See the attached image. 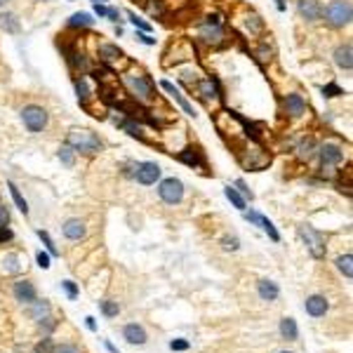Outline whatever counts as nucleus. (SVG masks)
<instances>
[{
	"instance_id": "nucleus-29",
	"label": "nucleus",
	"mask_w": 353,
	"mask_h": 353,
	"mask_svg": "<svg viewBox=\"0 0 353 353\" xmlns=\"http://www.w3.org/2000/svg\"><path fill=\"white\" fill-rule=\"evenodd\" d=\"M7 186H10V193H12V198H14V203H17V207H19L21 212H24V214H28V203H26V198L21 196V191L17 189V184H7Z\"/></svg>"
},
{
	"instance_id": "nucleus-36",
	"label": "nucleus",
	"mask_w": 353,
	"mask_h": 353,
	"mask_svg": "<svg viewBox=\"0 0 353 353\" xmlns=\"http://www.w3.org/2000/svg\"><path fill=\"white\" fill-rule=\"evenodd\" d=\"M33 353H55V341L50 339V337H45L42 341H38V346H35Z\"/></svg>"
},
{
	"instance_id": "nucleus-9",
	"label": "nucleus",
	"mask_w": 353,
	"mask_h": 353,
	"mask_svg": "<svg viewBox=\"0 0 353 353\" xmlns=\"http://www.w3.org/2000/svg\"><path fill=\"white\" fill-rule=\"evenodd\" d=\"M283 106H285V113L290 118H301L306 113V102L301 95H287L285 99H283Z\"/></svg>"
},
{
	"instance_id": "nucleus-52",
	"label": "nucleus",
	"mask_w": 353,
	"mask_h": 353,
	"mask_svg": "<svg viewBox=\"0 0 353 353\" xmlns=\"http://www.w3.org/2000/svg\"><path fill=\"white\" fill-rule=\"evenodd\" d=\"M245 219H247L250 224H259V222H261V214H257V212H245Z\"/></svg>"
},
{
	"instance_id": "nucleus-8",
	"label": "nucleus",
	"mask_w": 353,
	"mask_h": 353,
	"mask_svg": "<svg viewBox=\"0 0 353 353\" xmlns=\"http://www.w3.org/2000/svg\"><path fill=\"white\" fill-rule=\"evenodd\" d=\"M135 176L137 182L144 184V186H151V184L158 182V176H160V167H158L156 163H139L135 167Z\"/></svg>"
},
{
	"instance_id": "nucleus-32",
	"label": "nucleus",
	"mask_w": 353,
	"mask_h": 353,
	"mask_svg": "<svg viewBox=\"0 0 353 353\" xmlns=\"http://www.w3.org/2000/svg\"><path fill=\"white\" fill-rule=\"evenodd\" d=\"M120 127L125 129V132H127L129 137H137V139H144V132H142V127H139V125H137L135 120H122V122H120Z\"/></svg>"
},
{
	"instance_id": "nucleus-20",
	"label": "nucleus",
	"mask_w": 353,
	"mask_h": 353,
	"mask_svg": "<svg viewBox=\"0 0 353 353\" xmlns=\"http://www.w3.org/2000/svg\"><path fill=\"white\" fill-rule=\"evenodd\" d=\"M259 297L264 299V301H276L278 299V294H280V290H278V285L273 283V280H259Z\"/></svg>"
},
{
	"instance_id": "nucleus-15",
	"label": "nucleus",
	"mask_w": 353,
	"mask_h": 353,
	"mask_svg": "<svg viewBox=\"0 0 353 353\" xmlns=\"http://www.w3.org/2000/svg\"><path fill=\"white\" fill-rule=\"evenodd\" d=\"M334 61H337V66H339V68L351 71V68H353V48H351V42L337 48V52H334Z\"/></svg>"
},
{
	"instance_id": "nucleus-26",
	"label": "nucleus",
	"mask_w": 353,
	"mask_h": 353,
	"mask_svg": "<svg viewBox=\"0 0 353 353\" xmlns=\"http://www.w3.org/2000/svg\"><path fill=\"white\" fill-rule=\"evenodd\" d=\"M144 7L149 10L151 17H165V3L163 0H144Z\"/></svg>"
},
{
	"instance_id": "nucleus-40",
	"label": "nucleus",
	"mask_w": 353,
	"mask_h": 353,
	"mask_svg": "<svg viewBox=\"0 0 353 353\" xmlns=\"http://www.w3.org/2000/svg\"><path fill=\"white\" fill-rule=\"evenodd\" d=\"M222 245H224V250H229V252H236L238 247H240V240H238L236 236H226L224 240H222Z\"/></svg>"
},
{
	"instance_id": "nucleus-21",
	"label": "nucleus",
	"mask_w": 353,
	"mask_h": 353,
	"mask_svg": "<svg viewBox=\"0 0 353 353\" xmlns=\"http://www.w3.org/2000/svg\"><path fill=\"white\" fill-rule=\"evenodd\" d=\"M280 334L285 337V339L294 341L299 337V330H297V323H294V318H283L280 320Z\"/></svg>"
},
{
	"instance_id": "nucleus-17",
	"label": "nucleus",
	"mask_w": 353,
	"mask_h": 353,
	"mask_svg": "<svg viewBox=\"0 0 353 353\" xmlns=\"http://www.w3.org/2000/svg\"><path fill=\"white\" fill-rule=\"evenodd\" d=\"M198 92L203 95V99H214V97H222V90H219V82L214 80V78H205V80H200L198 82Z\"/></svg>"
},
{
	"instance_id": "nucleus-56",
	"label": "nucleus",
	"mask_w": 353,
	"mask_h": 353,
	"mask_svg": "<svg viewBox=\"0 0 353 353\" xmlns=\"http://www.w3.org/2000/svg\"><path fill=\"white\" fill-rule=\"evenodd\" d=\"M276 3H278V10H280V12H285V3H283V0H276Z\"/></svg>"
},
{
	"instance_id": "nucleus-16",
	"label": "nucleus",
	"mask_w": 353,
	"mask_h": 353,
	"mask_svg": "<svg viewBox=\"0 0 353 353\" xmlns=\"http://www.w3.org/2000/svg\"><path fill=\"white\" fill-rule=\"evenodd\" d=\"M200 38H203V42H207V45H222L224 42V28L219 26H212V24H207V26L200 31Z\"/></svg>"
},
{
	"instance_id": "nucleus-30",
	"label": "nucleus",
	"mask_w": 353,
	"mask_h": 353,
	"mask_svg": "<svg viewBox=\"0 0 353 353\" xmlns=\"http://www.w3.org/2000/svg\"><path fill=\"white\" fill-rule=\"evenodd\" d=\"M351 264H353V257H351V254H344V257L337 259V269H339V271L344 273L348 280L353 278V266H351Z\"/></svg>"
},
{
	"instance_id": "nucleus-27",
	"label": "nucleus",
	"mask_w": 353,
	"mask_h": 353,
	"mask_svg": "<svg viewBox=\"0 0 353 353\" xmlns=\"http://www.w3.org/2000/svg\"><path fill=\"white\" fill-rule=\"evenodd\" d=\"M75 92H78V102L82 104V106H87V102L92 99V92H90V87H87V82L82 80H75Z\"/></svg>"
},
{
	"instance_id": "nucleus-34",
	"label": "nucleus",
	"mask_w": 353,
	"mask_h": 353,
	"mask_svg": "<svg viewBox=\"0 0 353 353\" xmlns=\"http://www.w3.org/2000/svg\"><path fill=\"white\" fill-rule=\"evenodd\" d=\"M259 224H261V229H264V231L269 233V238H271V240H276V243H278V240H280V233L276 231V226H273V222H271V219L261 217V222H259Z\"/></svg>"
},
{
	"instance_id": "nucleus-46",
	"label": "nucleus",
	"mask_w": 353,
	"mask_h": 353,
	"mask_svg": "<svg viewBox=\"0 0 353 353\" xmlns=\"http://www.w3.org/2000/svg\"><path fill=\"white\" fill-rule=\"evenodd\" d=\"M10 224V210H7L5 205L0 203V229H3V226H7Z\"/></svg>"
},
{
	"instance_id": "nucleus-3",
	"label": "nucleus",
	"mask_w": 353,
	"mask_h": 353,
	"mask_svg": "<svg viewBox=\"0 0 353 353\" xmlns=\"http://www.w3.org/2000/svg\"><path fill=\"white\" fill-rule=\"evenodd\" d=\"M122 82L129 87V92L139 99V102H151L156 97V85L149 75H125Z\"/></svg>"
},
{
	"instance_id": "nucleus-22",
	"label": "nucleus",
	"mask_w": 353,
	"mask_h": 353,
	"mask_svg": "<svg viewBox=\"0 0 353 353\" xmlns=\"http://www.w3.org/2000/svg\"><path fill=\"white\" fill-rule=\"evenodd\" d=\"M179 160L186 165H191V167H196V165H203V156H200V151L198 149H186L179 153Z\"/></svg>"
},
{
	"instance_id": "nucleus-50",
	"label": "nucleus",
	"mask_w": 353,
	"mask_h": 353,
	"mask_svg": "<svg viewBox=\"0 0 353 353\" xmlns=\"http://www.w3.org/2000/svg\"><path fill=\"white\" fill-rule=\"evenodd\" d=\"M170 348H172V351H186V348H189V341L176 339V341H172V344H170Z\"/></svg>"
},
{
	"instance_id": "nucleus-4",
	"label": "nucleus",
	"mask_w": 353,
	"mask_h": 353,
	"mask_svg": "<svg viewBox=\"0 0 353 353\" xmlns=\"http://www.w3.org/2000/svg\"><path fill=\"white\" fill-rule=\"evenodd\" d=\"M21 120H24V125L28 127V132H42L45 125H48V120H50V116L42 106L31 104V106H24V109H21Z\"/></svg>"
},
{
	"instance_id": "nucleus-57",
	"label": "nucleus",
	"mask_w": 353,
	"mask_h": 353,
	"mask_svg": "<svg viewBox=\"0 0 353 353\" xmlns=\"http://www.w3.org/2000/svg\"><path fill=\"white\" fill-rule=\"evenodd\" d=\"M5 3H7V0H0V7H3V5H5Z\"/></svg>"
},
{
	"instance_id": "nucleus-45",
	"label": "nucleus",
	"mask_w": 353,
	"mask_h": 353,
	"mask_svg": "<svg viewBox=\"0 0 353 353\" xmlns=\"http://www.w3.org/2000/svg\"><path fill=\"white\" fill-rule=\"evenodd\" d=\"M38 320H40V330L45 327L48 332H52V330H55V325H57V323H55L52 318H50V316H42V318H38Z\"/></svg>"
},
{
	"instance_id": "nucleus-12",
	"label": "nucleus",
	"mask_w": 353,
	"mask_h": 353,
	"mask_svg": "<svg viewBox=\"0 0 353 353\" xmlns=\"http://www.w3.org/2000/svg\"><path fill=\"white\" fill-rule=\"evenodd\" d=\"M297 7H299V14L306 21H318L320 14H323V7H320L318 0H299Z\"/></svg>"
},
{
	"instance_id": "nucleus-37",
	"label": "nucleus",
	"mask_w": 353,
	"mask_h": 353,
	"mask_svg": "<svg viewBox=\"0 0 353 353\" xmlns=\"http://www.w3.org/2000/svg\"><path fill=\"white\" fill-rule=\"evenodd\" d=\"M127 17H129V21H132V24L139 28V31H144V33H149V31H151V24H146L144 19H139L135 12H127Z\"/></svg>"
},
{
	"instance_id": "nucleus-18",
	"label": "nucleus",
	"mask_w": 353,
	"mask_h": 353,
	"mask_svg": "<svg viewBox=\"0 0 353 353\" xmlns=\"http://www.w3.org/2000/svg\"><path fill=\"white\" fill-rule=\"evenodd\" d=\"M160 87H163L165 92H170V95L174 97L176 102H179V106H182V109H184V113H186V116H193V118H196V109H193V106H191V104L186 102V99H184L182 95H179V90H176L170 80H163V82H160Z\"/></svg>"
},
{
	"instance_id": "nucleus-2",
	"label": "nucleus",
	"mask_w": 353,
	"mask_h": 353,
	"mask_svg": "<svg viewBox=\"0 0 353 353\" xmlns=\"http://www.w3.org/2000/svg\"><path fill=\"white\" fill-rule=\"evenodd\" d=\"M351 3L348 0H332L330 5L325 7V21L334 28H344L351 24Z\"/></svg>"
},
{
	"instance_id": "nucleus-58",
	"label": "nucleus",
	"mask_w": 353,
	"mask_h": 353,
	"mask_svg": "<svg viewBox=\"0 0 353 353\" xmlns=\"http://www.w3.org/2000/svg\"><path fill=\"white\" fill-rule=\"evenodd\" d=\"M280 353H292V351H280Z\"/></svg>"
},
{
	"instance_id": "nucleus-23",
	"label": "nucleus",
	"mask_w": 353,
	"mask_h": 353,
	"mask_svg": "<svg viewBox=\"0 0 353 353\" xmlns=\"http://www.w3.org/2000/svg\"><path fill=\"white\" fill-rule=\"evenodd\" d=\"M297 153H299V158H306V160L316 153V142H313V137H304V139L299 142Z\"/></svg>"
},
{
	"instance_id": "nucleus-48",
	"label": "nucleus",
	"mask_w": 353,
	"mask_h": 353,
	"mask_svg": "<svg viewBox=\"0 0 353 353\" xmlns=\"http://www.w3.org/2000/svg\"><path fill=\"white\" fill-rule=\"evenodd\" d=\"M35 259H38V266H40V269H50V254H45V252H38V254H35Z\"/></svg>"
},
{
	"instance_id": "nucleus-14",
	"label": "nucleus",
	"mask_w": 353,
	"mask_h": 353,
	"mask_svg": "<svg viewBox=\"0 0 353 353\" xmlns=\"http://www.w3.org/2000/svg\"><path fill=\"white\" fill-rule=\"evenodd\" d=\"M122 337L129 341V344H137V346H142V344H146V330H144L142 325H137V323H129V325H125V330H122Z\"/></svg>"
},
{
	"instance_id": "nucleus-51",
	"label": "nucleus",
	"mask_w": 353,
	"mask_h": 353,
	"mask_svg": "<svg viewBox=\"0 0 353 353\" xmlns=\"http://www.w3.org/2000/svg\"><path fill=\"white\" fill-rule=\"evenodd\" d=\"M137 38H139V40H142L144 45H156V40H153V38H151L149 33H144V31H139V33H137Z\"/></svg>"
},
{
	"instance_id": "nucleus-42",
	"label": "nucleus",
	"mask_w": 353,
	"mask_h": 353,
	"mask_svg": "<svg viewBox=\"0 0 353 353\" xmlns=\"http://www.w3.org/2000/svg\"><path fill=\"white\" fill-rule=\"evenodd\" d=\"M254 55H257V59H259V64H266V61L271 59V50H269V45H261V48L257 50V52H254Z\"/></svg>"
},
{
	"instance_id": "nucleus-1",
	"label": "nucleus",
	"mask_w": 353,
	"mask_h": 353,
	"mask_svg": "<svg viewBox=\"0 0 353 353\" xmlns=\"http://www.w3.org/2000/svg\"><path fill=\"white\" fill-rule=\"evenodd\" d=\"M66 146L73 149L75 153H85V156H92L97 151H102L99 137L95 132H90V129H73V132H68Z\"/></svg>"
},
{
	"instance_id": "nucleus-13",
	"label": "nucleus",
	"mask_w": 353,
	"mask_h": 353,
	"mask_svg": "<svg viewBox=\"0 0 353 353\" xmlns=\"http://www.w3.org/2000/svg\"><path fill=\"white\" fill-rule=\"evenodd\" d=\"M122 50L118 48V45H102L99 48V59H102V64H106V66H118V61H122Z\"/></svg>"
},
{
	"instance_id": "nucleus-5",
	"label": "nucleus",
	"mask_w": 353,
	"mask_h": 353,
	"mask_svg": "<svg viewBox=\"0 0 353 353\" xmlns=\"http://www.w3.org/2000/svg\"><path fill=\"white\" fill-rule=\"evenodd\" d=\"M299 236L304 238L306 247L311 252V257L323 259L325 257V243H323V236L318 231H313L311 226H299Z\"/></svg>"
},
{
	"instance_id": "nucleus-19",
	"label": "nucleus",
	"mask_w": 353,
	"mask_h": 353,
	"mask_svg": "<svg viewBox=\"0 0 353 353\" xmlns=\"http://www.w3.org/2000/svg\"><path fill=\"white\" fill-rule=\"evenodd\" d=\"M85 233H87V229L80 219H68L64 224V236L71 238V240H80V238H85Z\"/></svg>"
},
{
	"instance_id": "nucleus-6",
	"label": "nucleus",
	"mask_w": 353,
	"mask_h": 353,
	"mask_svg": "<svg viewBox=\"0 0 353 353\" xmlns=\"http://www.w3.org/2000/svg\"><path fill=\"white\" fill-rule=\"evenodd\" d=\"M158 196L163 198L167 205H176L184 198V184L179 182V179H174V176H170V179H165V182L160 184Z\"/></svg>"
},
{
	"instance_id": "nucleus-31",
	"label": "nucleus",
	"mask_w": 353,
	"mask_h": 353,
	"mask_svg": "<svg viewBox=\"0 0 353 353\" xmlns=\"http://www.w3.org/2000/svg\"><path fill=\"white\" fill-rule=\"evenodd\" d=\"M50 313V301H31V316L33 318H42V316H48Z\"/></svg>"
},
{
	"instance_id": "nucleus-7",
	"label": "nucleus",
	"mask_w": 353,
	"mask_h": 353,
	"mask_svg": "<svg viewBox=\"0 0 353 353\" xmlns=\"http://www.w3.org/2000/svg\"><path fill=\"white\" fill-rule=\"evenodd\" d=\"M318 156H320V163L323 165H339L341 160H344V151H341L339 144L325 142L318 149Z\"/></svg>"
},
{
	"instance_id": "nucleus-54",
	"label": "nucleus",
	"mask_w": 353,
	"mask_h": 353,
	"mask_svg": "<svg viewBox=\"0 0 353 353\" xmlns=\"http://www.w3.org/2000/svg\"><path fill=\"white\" fill-rule=\"evenodd\" d=\"M109 19H111V21H118V19H120V12H118L116 7H109Z\"/></svg>"
},
{
	"instance_id": "nucleus-41",
	"label": "nucleus",
	"mask_w": 353,
	"mask_h": 353,
	"mask_svg": "<svg viewBox=\"0 0 353 353\" xmlns=\"http://www.w3.org/2000/svg\"><path fill=\"white\" fill-rule=\"evenodd\" d=\"M59 160H61L64 165H68V167H71V165H73V149L64 146V149L59 151Z\"/></svg>"
},
{
	"instance_id": "nucleus-11",
	"label": "nucleus",
	"mask_w": 353,
	"mask_h": 353,
	"mask_svg": "<svg viewBox=\"0 0 353 353\" xmlns=\"http://www.w3.org/2000/svg\"><path fill=\"white\" fill-rule=\"evenodd\" d=\"M304 308H306L308 316H313V318H323V316L327 313V308H330V304H327L325 297H320V294H311V297L306 299Z\"/></svg>"
},
{
	"instance_id": "nucleus-43",
	"label": "nucleus",
	"mask_w": 353,
	"mask_h": 353,
	"mask_svg": "<svg viewBox=\"0 0 353 353\" xmlns=\"http://www.w3.org/2000/svg\"><path fill=\"white\" fill-rule=\"evenodd\" d=\"M61 287L66 290V294H68L71 299L78 297V287H75V283H71V280H64V283H61Z\"/></svg>"
},
{
	"instance_id": "nucleus-39",
	"label": "nucleus",
	"mask_w": 353,
	"mask_h": 353,
	"mask_svg": "<svg viewBox=\"0 0 353 353\" xmlns=\"http://www.w3.org/2000/svg\"><path fill=\"white\" fill-rule=\"evenodd\" d=\"M38 236H40V240H42V243L48 245L50 254H52V257H57L59 252H57V247H55V243H52V238H50V233H48V231H38Z\"/></svg>"
},
{
	"instance_id": "nucleus-55",
	"label": "nucleus",
	"mask_w": 353,
	"mask_h": 353,
	"mask_svg": "<svg viewBox=\"0 0 353 353\" xmlns=\"http://www.w3.org/2000/svg\"><path fill=\"white\" fill-rule=\"evenodd\" d=\"M85 320H87V327H90V330H97V325H95V318H85Z\"/></svg>"
},
{
	"instance_id": "nucleus-28",
	"label": "nucleus",
	"mask_w": 353,
	"mask_h": 353,
	"mask_svg": "<svg viewBox=\"0 0 353 353\" xmlns=\"http://www.w3.org/2000/svg\"><path fill=\"white\" fill-rule=\"evenodd\" d=\"M224 196L233 203V207H238L240 212H245V198L240 196V193H238V191L233 189V186H226V189H224Z\"/></svg>"
},
{
	"instance_id": "nucleus-24",
	"label": "nucleus",
	"mask_w": 353,
	"mask_h": 353,
	"mask_svg": "<svg viewBox=\"0 0 353 353\" xmlns=\"http://www.w3.org/2000/svg\"><path fill=\"white\" fill-rule=\"evenodd\" d=\"M0 26L5 28L7 33H19V21H17V17L12 12H5L0 17Z\"/></svg>"
},
{
	"instance_id": "nucleus-33",
	"label": "nucleus",
	"mask_w": 353,
	"mask_h": 353,
	"mask_svg": "<svg viewBox=\"0 0 353 353\" xmlns=\"http://www.w3.org/2000/svg\"><path fill=\"white\" fill-rule=\"evenodd\" d=\"M3 264H5V271L7 273H19V269H21L19 257H17V254H5Z\"/></svg>"
},
{
	"instance_id": "nucleus-59",
	"label": "nucleus",
	"mask_w": 353,
	"mask_h": 353,
	"mask_svg": "<svg viewBox=\"0 0 353 353\" xmlns=\"http://www.w3.org/2000/svg\"><path fill=\"white\" fill-rule=\"evenodd\" d=\"M95 3H104V0H95Z\"/></svg>"
},
{
	"instance_id": "nucleus-25",
	"label": "nucleus",
	"mask_w": 353,
	"mask_h": 353,
	"mask_svg": "<svg viewBox=\"0 0 353 353\" xmlns=\"http://www.w3.org/2000/svg\"><path fill=\"white\" fill-rule=\"evenodd\" d=\"M95 24V19H92V14L87 12H75L71 19H68V26H92Z\"/></svg>"
},
{
	"instance_id": "nucleus-49",
	"label": "nucleus",
	"mask_w": 353,
	"mask_h": 353,
	"mask_svg": "<svg viewBox=\"0 0 353 353\" xmlns=\"http://www.w3.org/2000/svg\"><path fill=\"white\" fill-rule=\"evenodd\" d=\"M12 238H14V233L10 231L7 226H3V229H0V245H3V243H7V240H12Z\"/></svg>"
},
{
	"instance_id": "nucleus-44",
	"label": "nucleus",
	"mask_w": 353,
	"mask_h": 353,
	"mask_svg": "<svg viewBox=\"0 0 353 353\" xmlns=\"http://www.w3.org/2000/svg\"><path fill=\"white\" fill-rule=\"evenodd\" d=\"M55 353H80V348L73 344H61V346H55Z\"/></svg>"
},
{
	"instance_id": "nucleus-10",
	"label": "nucleus",
	"mask_w": 353,
	"mask_h": 353,
	"mask_svg": "<svg viewBox=\"0 0 353 353\" xmlns=\"http://www.w3.org/2000/svg\"><path fill=\"white\" fill-rule=\"evenodd\" d=\"M12 292H14V297H17V301H21V304H31V301H35V297H38L33 283H28V280H19V283H14Z\"/></svg>"
},
{
	"instance_id": "nucleus-38",
	"label": "nucleus",
	"mask_w": 353,
	"mask_h": 353,
	"mask_svg": "<svg viewBox=\"0 0 353 353\" xmlns=\"http://www.w3.org/2000/svg\"><path fill=\"white\" fill-rule=\"evenodd\" d=\"M339 95H344V90H341L339 85H334V82L323 85V97H339Z\"/></svg>"
},
{
	"instance_id": "nucleus-47",
	"label": "nucleus",
	"mask_w": 353,
	"mask_h": 353,
	"mask_svg": "<svg viewBox=\"0 0 353 353\" xmlns=\"http://www.w3.org/2000/svg\"><path fill=\"white\" fill-rule=\"evenodd\" d=\"M236 189H240V193H243V198H250V200H252V198H254V196H252V191L247 189V184H245L243 179H238V182H236Z\"/></svg>"
},
{
	"instance_id": "nucleus-35",
	"label": "nucleus",
	"mask_w": 353,
	"mask_h": 353,
	"mask_svg": "<svg viewBox=\"0 0 353 353\" xmlns=\"http://www.w3.org/2000/svg\"><path fill=\"white\" fill-rule=\"evenodd\" d=\"M102 311L106 318H113V316H118V311H120V306H118V301H102Z\"/></svg>"
},
{
	"instance_id": "nucleus-53",
	"label": "nucleus",
	"mask_w": 353,
	"mask_h": 353,
	"mask_svg": "<svg viewBox=\"0 0 353 353\" xmlns=\"http://www.w3.org/2000/svg\"><path fill=\"white\" fill-rule=\"evenodd\" d=\"M95 12L99 14V17H109V7H104L102 3H97V5H95Z\"/></svg>"
}]
</instances>
